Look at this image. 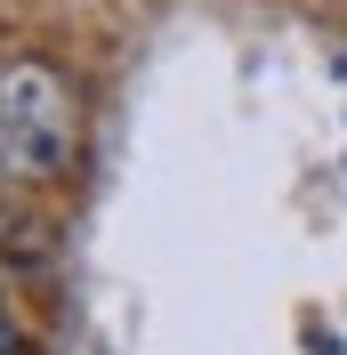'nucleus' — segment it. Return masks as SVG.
Wrapping results in <instances>:
<instances>
[{"label": "nucleus", "mask_w": 347, "mask_h": 355, "mask_svg": "<svg viewBox=\"0 0 347 355\" xmlns=\"http://www.w3.org/2000/svg\"><path fill=\"white\" fill-rule=\"evenodd\" d=\"M0 355H24V331H17V307H8V291H0Z\"/></svg>", "instance_id": "obj_2"}, {"label": "nucleus", "mask_w": 347, "mask_h": 355, "mask_svg": "<svg viewBox=\"0 0 347 355\" xmlns=\"http://www.w3.org/2000/svg\"><path fill=\"white\" fill-rule=\"evenodd\" d=\"M81 146L73 81L41 57L0 65V178H57Z\"/></svg>", "instance_id": "obj_1"}]
</instances>
